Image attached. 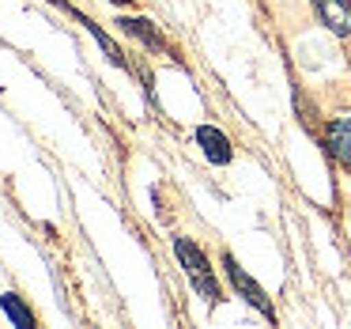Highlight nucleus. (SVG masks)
<instances>
[{"instance_id": "423d86ee", "label": "nucleus", "mask_w": 351, "mask_h": 329, "mask_svg": "<svg viewBox=\"0 0 351 329\" xmlns=\"http://www.w3.org/2000/svg\"><path fill=\"white\" fill-rule=\"evenodd\" d=\"M117 27H121L125 34H132V38H140L147 49H162V38H159V31H155L147 19H117Z\"/></svg>"}, {"instance_id": "0eeeda50", "label": "nucleus", "mask_w": 351, "mask_h": 329, "mask_svg": "<svg viewBox=\"0 0 351 329\" xmlns=\"http://www.w3.org/2000/svg\"><path fill=\"white\" fill-rule=\"evenodd\" d=\"M0 306H4V314H8V318L16 321L19 329H31V326H34V314L27 310L23 303H19V295H0Z\"/></svg>"}, {"instance_id": "f257e3e1", "label": "nucleus", "mask_w": 351, "mask_h": 329, "mask_svg": "<svg viewBox=\"0 0 351 329\" xmlns=\"http://www.w3.org/2000/svg\"><path fill=\"white\" fill-rule=\"evenodd\" d=\"M174 253H178V261H182V269H185V276L193 280V288L200 291V295L208 299V303H219V284H215V276H212V269H208V258L197 250V246L189 242V238H178L174 242Z\"/></svg>"}, {"instance_id": "6e6552de", "label": "nucleus", "mask_w": 351, "mask_h": 329, "mask_svg": "<svg viewBox=\"0 0 351 329\" xmlns=\"http://www.w3.org/2000/svg\"><path fill=\"white\" fill-rule=\"evenodd\" d=\"M110 4H132V0H110Z\"/></svg>"}, {"instance_id": "f03ea898", "label": "nucleus", "mask_w": 351, "mask_h": 329, "mask_svg": "<svg viewBox=\"0 0 351 329\" xmlns=\"http://www.w3.org/2000/svg\"><path fill=\"white\" fill-rule=\"evenodd\" d=\"M223 265H227V276H230V284L238 288V295H242L250 306H257V310L265 314V318H276V310H272V303H268V295L261 291V284L253 280V276L245 273V269L238 265L234 258H223Z\"/></svg>"}, {"instance_id": "20e7f679", "label": "nucleus", "mask_w": 351, "mask_h": 329, "mask_svg": "<svg viewBox=\"0 0 351 329\" xmlns=\"http://www.w3.org/2000/svg\"><path fill=\"white\" fill-rule=\"evenodd\" d=\"M328 152L340 167L351 170V117H336L328 125Z\"/></svg>"}, {"instance_id": "7ed1b4c3", "label": "nucleus", "mask_w": 351, "mask_h": 329, "mask_svg": "<svg viewBox=\"0 0 351 329\" xmlns=\"http://www.w3.org/2000/svg\"><path fill=\"white\" fill-rule=\"evenodd\" d=\"M313 8H317V16L325 19V27L332 34H351V4L348 0H313Z\"/></svg>"}, {"instance_id": "39448f33", "label": "nucleus", "mask_w": 351, "mask_h": 329, "mask_svg": "<svg viewBox=\"0 0 351 329\" xmlns=\"http://www.w3.org/2000/svg\"><path fill=\"white\" fill-rule=\"evenodd\" d=\"M197 140H200V148H204V155L212 163H230V140L223 137L219 129H212V125H200L197 129Z\"/></svg>"}]
</instances>
